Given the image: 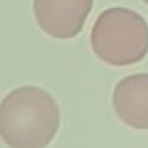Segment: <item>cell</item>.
<instances>
[{
    "mask_svg": "<svg viewBox=\"0 0 148 148\" xmlns=\"http://www.w3.org/2000/svg\"><path fill=\"white\" fill-rule=\"evenodd\" d=\"M116 116L133 129H148V74L120 80L112 93Z\"/></svg>",
    "mask_w": 148,
    "mask_h": 148,
    "instance_id": "cell-4",
    "label": "cell"
},
{
    "mask_svg": "<svg viewBox=\"0 0 148 148\" xmlns=\"http://www.w3.org/2000/svg\"><path fill=\"white\" fill-rule=\"evenodd\" d=\"M93 53L110 66H129L148 53V23L129 8H108L91 29Z\"/></svg>",
    "mask_w": 148,
    "mask_h": 148,
    "instance_id": "cell-2",
    "label": "cell"
},
{
    "mask_svg": "<svg viewBox=\"0 0 148 148\" xmlns=\"http://www.w3.org/2000/svg\"><path fill=\"white\" fill-rule=\"evenodd\" d=\"M143 2H144V4H148V0H143Z\"/></svg>",
    "mask_w": 148,
    "mask_h": 148,
    "instance_id": "cell-5",
    "label": "cell"
},
{
    "mask_svg": "<svg viewBox=\"0 0 148 148\" xmlns=\"http://www.w3.org/2000/svg\"><path fill=\"white\" fill-rule=\"evenodd\" d=\"M93 8V0H34V19L46 34L59 40L78 36Z\"/></svg>",
    "mask_w": 148,
    "mask_h": 148,
    "instance_id": "cell-3",
    "label": "cell"
},
{
    "mask_svg": "<svg viewBox=\"0 0 148 148\" xmlns=\"http://www.w3.org/2000/svg\"><path fill=\"white\" fill-rule=\"evenodd\" d=\"M59 125V105L40 87H17L0 103V137L10 148H46Z\"/></svg>",
    "mask_w": 148,
    "mask_h": 148,
    "instance_id": "cell-1",
    "label": "cell"
}]
</instances>
